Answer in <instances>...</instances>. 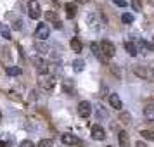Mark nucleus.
I'll return each instance as SVG.
<instances>
[{"mask_svg": "<svg viewBox=\"0 0 154 147\" xmlns=\"http://www.w3.org/2000/svg\"><path fill=\"white\" fill-rule=\"evenodd\" d=\"M38 85H40V88H43V90H52L56 87V78L49 76V75H42L40 80H38Z\"/></svg>", "mask_w": 154, "mask_h": 147, "instance_id": "1", "label": "nucleus"}, {"mask_svg": "<svg viewBox=\"0 0 154 147\" xmlns=\"http://www.w3.org/2000/svg\"><path fill=\"white\" fill-rule=\"evenodd\" d=\"M100 52L104 54V57L111 59V57L114 56L116 49H114V45H112L111 42H107V40H102V42H100Z\"/></svg>", "mask_w": 154, "mask_h": 147, "instance_id": "2", "label": "nucleus"}, {"mask_svg": "<svg viewBox=\"0 0 154 147\" xmlns=\"http://www.w3.org/2000/svg\"><path fill=\"white\" fill-rule=\"evenodd\" d=\"M31 63L36 66V69H38V73H40V75H47V71H49V66H47V63L43 61L42 57L33 56V57H31Z\"/></svg>", "mask_w": 154, "mask_h": 147, "instance_id": "3", "label": "nucleus"}, {"mask_svg": "<svg viewBox=\"0 0 154 147\" xmlns=\"http://www.w3.org/2000/svg\"><path fill=\"white\" fill-rule=\"evenodd\" d=\"M28 7H29V17L31 19H38L40 17V4L36 0H29L28 2Z\"/></svg>", "mask_w": 154, "mask_h": 147, "instance_id": "4", "label": "nucleus"}, {"mask_svg": "<svg viewBox=\"0 0 154 147\" xmlns=\"http://www.w3.org/2000/svg\"><path fill=\"white\" fill-rule=\"evenodd\" d=\"M92 112V107H90V102H87V100H82L80 104H78V114L82 116V118H88Z\"/></svg>", "mask_w": 154, "mask_h": 147, "instance_id": "5", "label": "nucleus"}, {"mask_svg": "<svg viewBox=\"0 0 154 147\" xmlns=\"http://www.w3.org/2000/svg\"><path fill=\"white\" fill-rule=\"evenodd\" d=\"M49 33H50V29L45 26V24H40L38 28H36V31H35V38H38V40H47L49 38Z\"/></svg>", "mask_w": 154, "mask_h": 147, "instance_id": "6", "label": "nucleus"}, {"mask_svg": "<svg viewBox=\"0 0 154 147\" xmlns=\"http://www.w3.org/2000/svg\"><path fill=\"white\" fill-rule=\"evenodd\" d=\"M92 139H95V140H104L106 139V132L100 125L92 126Z\"/></svg>", "mask_w": 154, "mask_h": 147, "instance_id": "7", "label": "nucleus"}, {"mask_svg": "<svg viewBox=\"0 0 154 147\" xmlns=\"http://www.w3.org/2000/svg\"><path fill=\"white\" fill-rule=\"evenodd\" d=\"M61 140H63L64 145H78L80 144V139L75 137V135H71V133H64L63 137H61Z\"/></svg>", "mask_w": 154, "mask_h": 147, "instance_id": "8", "label": "nucleus"}, {"mask_svg": "<svg viewBox=\"0 0 154 147\" xmlns=\"http://www.w3.org/2000/svg\"><path fill=\"white\" fill-rule=\"evenodd\" d=\"M109 104H111V107H114L116 111H119V109L123 107V102H121V99H119L118 93H109Z\"/></svg>", "mask_w": 154, "mask_h": 147, "instance_id": "9", "label": "nucleus"}, {"mask_svg": "<svg viewBox=\"0 0 154 147\" xmlns=\"http://www.w3.org/2000/svg\"><path fill=\"white\" fill-rule=\"evenodd\" d=\"M144 118L147 121H154V104H147L144 107Z\"/></svg>", "mask_w": 154, "mask_h": 147, "instance_id": "10", "label": "nucleus"}, {"mask_svg": "<svg viewBox=\"0 0 154 147\" xmlns=\"http://www.w3.org/2000/svg\"><path fill=\"white\" fill-rule=\"evenodd\" d=\"M66 16H68V19H73L75 16H76V4H73V2H69V4H66Z\"/></svg>", "mask_w": 154, "mask_h": 147, "instance_id": "11", "label": "nucleus"}, {"mask_svg": "<svg viewBox=\"0 0 154 147\" xmlns=\"http://www.w3.org/2000/svg\"><path fill=\"white\" fill-rule=\"evenodd\" d=\"M90 49H92V52H94V54H95L100 61H102V63H106V61H107V57H104V54L100 52V45H97V43H92Z\"/></svg>", "mask_w": 154, "mask_h": 147, "instance_id": "12", "label": "nucleus"}, {"mask_svg": "<svg viewBox=\"0 0 154 147\" xmlns=\"http://www.w3.org/2000/svg\"><path fill=\"white\" fill-rule=\"evenodd\" d=\"M118 142L121 147H128L130 145V140H128V133L126 132H119L118 133Z\"/></svg>", "mask_w": 154, "mask_h": 147, "instance_id": "13", "label": "nucleus"}, {"mask_svg": "<svg viewBox=\"0 0 154 147\" xmlns=\"http://www.w3.org/2000/svg\"><path fill=\"white\" fill-rule=\"evenodd\" d=\"M135 45H137V50H144V52H149V50H151V43H147L146 40H137V43H135Z\"/></svg>", "mask_w": 154, "mask_h": 147, "instance_id": "14", "label": "nucleus"}, {"mask_svg": "<svg viewBox=\"0 0 154 147\" xmlns=\"http://www.w3.org/2000/svg\"><path fill=\"white\" fill-rule=\"evenodd\" d=\"M125 49H126V52H128L130 56H137V54H139L137 45H135L133 42H126V43H125Z\"/></svg>", "mask_w": 154, "mask_h": 147, "instance_id": "15", "label": "nucleus"}, {"mask_svg": "<svg viewBox=\"0 0 154 147\" xmlns=\"http://www.w3.org/2000/svg\"><path fill=\"white\" fill-rule=\"evenodd\" d=\"M0 35L4 36V38H11V28H9L7 24H4V23H0Z\"/></svg>", "mask_w": 154, "mask_h": 147, "instance_id": "16", "label": "nucleus"}, {"mask_svg": "<svg viewBox=\"0 0 154 147\" xmlns=\"http://www.w3.org/2000/svg\"><path fill=\"white\" fill-rule=\"evenodd\" d=\"M5 73H7L9 76H19L21 75V69L17 66H9L7 69H5Z\"/></svg>", "mask_w": 154, "mask_h": 147, "instance_id": "17", "label": "nucleus"}, {"mask_svg": "<svg viewBox=\"0 0 154 147\" xmlns=\"http://www.w3.org/2000/svg\"><path fill=\"white\" fill-rule=\"evenodd\" d=\"M83 68H85V63L82 61V59H75V61H73V69L76 71V73L83 71Z\"/></svg>", "mask_w": 154, "mask_h": 147, "instance_id": "18", "label": "nucleus"}, {"mask_svg": "<svg viewBox=\"0 0 154 147\" xmlns=\"http://www.w3.org/2000/svg\"><path fill=\"white\" fill-rule=\"evenodd\" d=\"M71 49L75 50V52H82L83 45H82V42H80L78 38H73V40H71Z\"/></svg>", "mask_w": 154, "mask_h": 147, "instance_id": "19", "label": "nucleus"}, {"mask_svg": "<svg viewBox=\"0 0 154 147\" xmlns=\"http://www.w3.org/2000/svg\"><path fill=\"white\" fill-rule=\"evenodd\" d=\"M64 90L68 92L69 95H75V87H73V81L71 80H66L64 81Z\"/></svg>", "mask_w": 154, "mask_h": 147, "instance_id": "20", "label": "nucleus"}, {"mask_svg": "<svg viewBox=\"0 0 154 147\" xmlns=\"http://www.w3.org/2000/svg\"><path fill=\"white\" fill-rule=\"evenodd\" d=\"M147 71L149 69H146V68H135L133 73H135L137 76H140V78H147Z\"/></svg>", "mask_w": 154, "mask_h": 147, "instance_id": "21", "label": "nucleus"}, {"mask_svg": "<svg viewBox=\"0 0 154 147\" xmlns=\"http://www.w3.org/2000/svg\"><path fill=\"white\" fill-rule=\"evenodd\" d=\"M140 135H142L146 140H154V132H152V130H142Z\"/></svg>", "mask_w": 154, "mask_h": 147, "instance_id": "22", "label": "nucleus"}, {"mask_svg": "<svg viewBox=\"0 0 154 147\" xmlns=\"http://www.w3.org/2000/svg\"><path fill=\"white\" fill-rule=\"evenodd\" d=\"M119 119H121V123H125V125H128V123H132V116H130L128 112H123V114L119 116Z\"/></svg>", "mask_w": 154, "mask_h": 147, "instance_id": "23", "label": "nucleus"}, {"mask_svg": "<svg viewBox=\"0 0 154 147\" xmlns=\"http://www.w3.org/2000/svg\"><path fill=\"white\" fill-rule=\"evenodd\" d=\"M121 21H123V23H126V24H128V23H132V21H133V16L130 14V12H125V14L121 16Z\"/></svg>", "mask_w": 154, "mask_h": 147, "instance_id": "24", "label": "nucleus"}, {"mask_svg": "<svg viewBox=\"0 0 154 147\" xmlns=\"http://www.w3.org/2000/svg\"><path fill=\"white\" fill-rule=\"evenodd\" d=\"M38 147H54V144H52V140H40L38 142Z\"/></svg>", "mask_w": 154, "mask_h": 147, "instance_id": "25", "label": "nucleus"}, {"mask_svg": "<svg viewBox=\"0 0 154 147\" xmlns=\"http://www.w3.org/2000/svg\"><path fill=\"white\" fill-rule=\"evenodd\" d=\"M132 7L139 12V11H142V4H140V0H132Z\"/></svg>", "mask_w": 154, "mask_h": 147, "instance_id": "26", "label": "nucleus"}, {"mask_svg": "<svg viewBox=\"0 0 154 147\" xmlns=\"http://www.w3.org/2000/svg\"><path fill=\"white\" fill-rule=\"evenodd\" d=\"M36 50H43V52H47V50H49V47H47V45H45V43H40V42H36Z\"/></svg>", "mask_w": 154, "mask_h": 147, "instance_id": "27", "label": "nucleus"}, {"mask_svg": "<svg viewBox=\"0 0 154 147\" xmlns=\"http://www.w3.org/2000/svg\"><path fill=\"white\" fill-rule=\"evenodd\" d=\"M21 147H35V145H33V142H31V140H23Z\"/></svg>", "mask_w": 154, "mask_h": 147, "instance_id": "28", "label": "nucleus"}, {"mask_svg": "<svg viewBox=\"0 0 154 147\" xmlns=\"http://www.w3.org/2000/svg\"><path fill=\"white\" fill-rule=\"evenodd\" d=\"M116 5H119V7H126V0H112Z\"/></svg>", "mask_w": 154, "mask_h": 147, "instance_id": "29", "label": "nucleus"}, {"mask_svg": "<svg viewBox=\"0 0 154 147\" xmlns=\"http://www.w3.org/2000/svg\"><path fill=\"white\" fill-rule=\"evenodd\" d=\"M147 78H151V81H154V69L147 71Z\"/></svg>", "mask_w": 154, "mask_h": 147, "instance_id": "30", "label": "nucleus"}, {"mask_svg": "<svg viewBox=\"0 0 154 147\" xmlns=\"http://www.w3.org/2000/svg\"><path fill=\"white\" fill-rule=\"evenodd\" d=\"M56 17V12H47V19H54Z\"/></svg>", "mask_w": 154, "mask_h": 147, "instance_id": "31", "label": "nucleus"}, {"mask_svg": "<svg viewBox=\"0 0 154 147\" xmlns=\"http://www.w3.org/2000/svg\"><path fill=\"white\" fill-rule=\"evenodd\" d=\"M14 28H16V29H21V21H16Z\"/></svg>", "mask_w": 154, "mask_h": 147, "instance_id": "32", "label": "nucleus"}, {"mask_svg": "<svg viewBox=\"0 0 154 147\" xmlns=\"http://www.w3.org/2000/svg\"><path fill=\"white\" fill-rule=\"evenodd\" d=\"M137 147H147V145L144 144V142H137Z\"/></svg>", "mask_w": 154, "mask_h": 147, "instance_id": "33", "label": "nucleus"}, {"mask_svg": "<svg viewBox=\"0 0 154 147\" xmlns=\"http://www.w3.org/2000/svg\"><path fill=\"white\" fill-rule=\"evenodd\" d=\"M151 50H154V36H152V40H151Z\"/></svg>", "mask_w": 154, "mask_h": 147, "instance_id": "34", "label": "nucleus"}, {"mask_svg": "<svg viewBox=\"0 0 154 147\" xmlns=\"http://www.w3.org/2000/svg\"><path fill=\"white\" fill-rule=\"evenodd\" d=\"M0 147H7V144H5V142H2V140H0Z\"/></svg>", "mask_w": 154, "mask_h": 147, "instance_id": "35", "label": "nucleus"}]
</instances>
